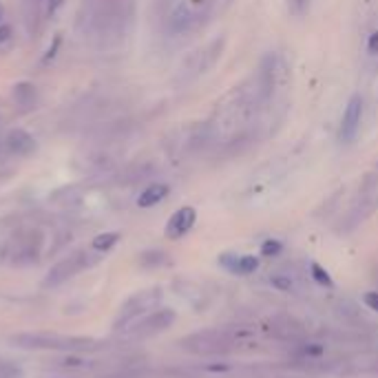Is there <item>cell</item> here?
<instances>
[{
    "label": "cell",
    "instance_id": "cell-20",
    "mask_svg": "<svg viewBox=\"0 0 378 378\" xmlns=\"http://www.w3.org/2000/svg\"><path fill=\"white\" fill-rule=\"evenodd\" d=\"M62 5H64V0H47V14L54 16Z\"/></svg>",
    "mask_w": 378,
    "mask_h": 378
},
{
    "label": "cell",
    "instance_id": "cell-4",
    "mask_svg": "<svg viewBox=\"0 0 378 378\" xmlns=\"http://www.w3.org/2000/svg\"><path fill=\"white\" fill-rule=\"evenodd\" d=\"M175 323V312L173 310H153L137 318L128 327L122 330V336L128 341H142V338H151L159 332L168 330Z\"/></svg>",
    "mask_w": 378,
    "mask_h": 378
},
{
    "label": "cell",
    "instance_id": "cell-9",
    "mask_svg": "<svg viewBox=\"0 0 378 378\" xmlns=\"http://www.w3.org/2000/svg\"><path fill=\"white\" fill-rule=\"evenodd\" d=\"M5 146H7V153L9 155H16V157H29L36 151V139L29 135L23 128H14L9 131L5 137Z\"/></svg>",
    "mask_w": 378,
    "mask_h": 378
},
{
    "label": "cell",
    "instance_id": "cell-1",
    "mask_svg": "<svg viewBox=\"0 0 378 378\" xmlns=\"http://www.w3.org/2000/svg\"><path fill=\"white\" fill-rule=\"evenodd\" d=\"M12 343L23 350H49V352H95L99 350V343L88 336H67V334H16L12 336Z\"/></svg>",
    "mask_w": 378,
    "mask_h": 378
},
{
    "label": "cell",
    "instance_id": "cell-23",
    "mask_svg": "<svg viewBox=\"0 0 378 378\" xmlns=\"http://www.w3.org/2000/svg\"><path fill=\"white\" fill-rule=\"evenodd\" d=\"M0 18H3V7H0Z\"/></svg>",
    "mask_w": 378,
    "mask_h": 378
},
{
    "label": "cell",
    "instance_id": "cell-8",
    "mask_svg": "<svg viewBox=\"0 0 378 378\" xmlns=\"http://www.w3.org/2000/svg\"><path fill=\"white\" fill-rule=\"evenodd\" d=\"M197 222V211L193 206H184L179 208V211L168 219L166 224V237L168 239H182L184 235L191 233V228L195 226Z\"/></svg>",
    "mask_w": 378,
    "mask_h": 378
},
{
    "label": "cell",
    "instance_id": "cell-11",
    "mask_svg": "<svg viewBox=\"0 0 378 378\" xmlns=\"http://www.w3.org/2000/svg\"><path fill=\"white\" fill-rule=\"evenodd\" d=\"M168 193H171V188H168L166 184H151L148 188H144L142 193H139L137 206L139 208H153L159 202H164V199L168 197Z\"/></svg>",
    "mask_w": 378,
    "mask_h": 378
},
{
    "label": "cell",
    "instance_id": "cell-3",
    "mask_svg": "<svg viewBox=\"0 0 378 378\" xmlns=\"http://www.w3.org/2000/svg\"><path fill=\"white\" fill-rule=\"evenodd\" d=\"M159 303H162V290H157V287L133 294L122 307H119V312L115 316V327L117 330H124V327H128L133 321H137V318L153 312Z\"/></svg>",
    "mask_w": 378,
    "mask_h": 378
},
{
    "label": "cell",
    "instance_id": "cell-14",
    "mask_svg": "<svg viewBox=\"0 0 378 378\" xmlns=\"http://www.w3.org/2000/svg\"><path fill=\"white\" fill-rule=\"evenodd\" d=\"M270 283L279 292H292L294 290V279L290 274H274L270 279Z\"/></svg>",
    "mask_w": 378,
    "mask_h": 378
},
{
    "label": "cell",
    "instance_id": "cell-19",
    "mask_svg": "<svg viewBox=\"0 0 378 378\" xmlns=\"http://www.w3.org/2000/svg\"><path fill=\"white\" fill-rule=\"evenodd\" d=\"M9 43H12V29L0 27V49H3V45H9Z\"/></svg>",
    "mask_w": 378,
    "mask_h": 378
},
{
    "label": "cell",
    "instance_id": "cell-7",
    "mask_svg": "<svg viewBox=\"0 0 378 378\" xmlns=\"http://www.w3.org/2000/svg\"><path fill=\"white\" fill-rule=\"evenodd\" d=\"M361 122H363V97L352 95L343 111L341 128H338V139H341L343 144L354 142L358 131H361Z\"/></svg>",
    "mask_w": 378,
    "mask_h": 378
},
{
    "label": "cell",
    "instance_id": "cell-6",
    "mask_svg": "<svg viewBox=\"0 0 378 378\" xmlns=\"http://www.w3.org/2000/svg\"><path fill=\"white\" fill-rule=\"evenodd\" d=\"M40 248H43V237L38 233H23L18 235L12 246H9V257H12V263H32L38 259Z\"/></svg>",
    "mask_w": 378,
    "mask_h": 378
},
{
    "label": "cell",
    "instance_id": "cell-13",
    "mask_svg": "<svg viewBox=\"0 0 378 378\" xmlns=\"http://www.w3.org/2000/svg\"><path fill=\"white\" fill-rule=\"evenodd\" d=\"M310 274H312V279H314L316 283H321V285H325V287H332V285H334L330 272H327L323 265L312 263V265H310Z\"/></svg>",
    "mask_w": 378,
    "mask_h": 378
},
{
    "label": "cell",
    "instance_id": "cell-5",
    "mask_svg": "<svg viewBox=\"0 0 378 378\" xmlns=\"http://www.w3.org/2000/svg\"><path fill=\"white\" fill-rule=\"evenodd\" d=\"M91 263H93V259H91V255H86V252H73V255H69L67 259L58 261L51 268V270H49V274L45 276L43 285L45 287H56L60 283L69 281V279H73L78 272H82L84 268H88Z\"/></svg>",
    "mask_w": 378,
    "mask_h": 378
},
{
    "label": "cell",
    "instance_id": "cell-12",
    "mask_svg": "<svg viewBox=\"0 0 378 378\" xmlns=\"http://www.w3.org/2000/svg\"><path fill=\"white\" fill-rule=\"evenodd\" d=\"M119 241V235L117 233H104V235H97L93 241H91V248L95 252H106L111 250V248Z\"/></svg>",
    "mask_w": 378,
    "mask_h": 378
},
{
    "label": "cell",
    "instance_id": "cell-10",
    "mask_svg": "<svg viewBox=\"0 0 378 378\" xmlns=\"http://www.w3.org/2000/svg\"><path fill=\"white\" fill-rule=\"evenodd\" d=\"M219 263L233 274H252L259 268V259L252 255H235V252H224L219 257Z\"/></svg>",
    "mask_w": 378,
    "mask_h": 378
},
{
    "label": "cell",
    "instance_id": "cell-16",
    "mask_svg": "<svg viewBox=\"0 0 378 378\" xmlns=\"http://www.w3.org/2000/svg\"><path fill=\"white\" fill-rule=\"evenodd\" d=\"M281 250H283V244L276 241V239H268V241H263V246H261L263 257H276V255H281Z\"/></svg>",
    "mask_w": 378,
    "mask_h": 378
},
{
    "label": "cell",
    "instance_id": "cell-15",
    "mask_svg": "<svg viewBox=\"0 0 378 378\" xmlns=\"http://www.w3.org/2000/svg\"><path fill=\"white\" fill-rule=\"evenodd\" d=\"M0 378H23V370L16 363H9L0 358Z\"/></svg>",
    "mask_w": 378,
    "mask_h": 378
},
{
    "label": "cell",
    "instance_id": "cell-22",
    "mask_svg": "<svg viewBox=\"0 0 378 378\" xmlns=\"http://www.w3.org/2000/svg\"><path fill=\"white\" fill-rule=\"evenodd\" d=\"M290 3L294 5V9H296V12H303V9H305V5H307V0H290Z\"/></svg>",
    "mask_w": 378,
    "mask_h": 378
},
{
    "label": "cell",
    "instance_id": "cell-17",
    "mask_svg": "<svg viewBox=\"0 0 378 378\" xmlns=\"http://www.w3.org/2000/svg\"><path fill=\"white\" fill-rule=\"evenodd\" d=\"M162 263H166L164 252H146V255H142V265H162Z\"/></svg>",
    "mask_w": 378,
    "mask_h": 378
},
{
    "label": "cell",
    "instance_id": "cell-2",
    "mask_svg": "<svg viewBox=\"0 0 378 378\" xmlns=\"http://www.w3.org/2000/svg\"><path fill=\"white\" fill-rule=\"evenodd\" d=\"M235 341H239V332L233 334L228 330H204L195 332L191 336L182 338V347L186 352L211 356V354H226L228 350H233Z\"/></svg>",
    "mask_w": 378,
    "mask_h": 378
},
{
    "label": "cell",
    "instance_id": "cell-21",
    "mask_svg": "<svg viewBox=\"0 0 378 378\" xmlns=\"http://www.w3.org/2000/svg\"><path fill=\"white\" fill-rule=\"evenodd\" d=\"M367 51H370V54H378V32H374L370 36V40H367Z\"/></svg>",
    "mask_w": 378,
    "mask_h": 378
},
{
    "label": "cell",
    "instance_id": "cell-18",
    "mask_svg": "<svg viewBox=\"0 0 378 378\" xmlns=\"http://www.w3.org/2000/svg\"><path fill=\"white\" fill-rule=\"evenodd\" d=\"M365 305L370 307V310L378 312V292H367L365 294Z\"/></svg>",
    "mask_w": 378,
    "mask_h": 378
}]
</instances>
